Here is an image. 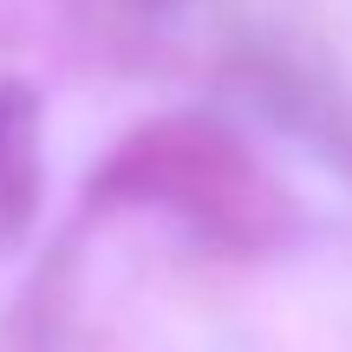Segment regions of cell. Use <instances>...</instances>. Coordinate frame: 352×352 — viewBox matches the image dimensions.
I'll use <instances>...</instances> for the list:
<instances>
[{"instance_id":"obj_1","label":"cell","mask_w":352,"mask_h":352,"mask_svg":"<svg viewBox=\"0 0 352 352\" xmlns=\"http://www.w3.org/2000/svg\"><path fill=\"white\" fill-rule=\"evenodd\" d=\"M39 209V98L0 85V254L20 248Z\"/></svg>"}]
</instances>
